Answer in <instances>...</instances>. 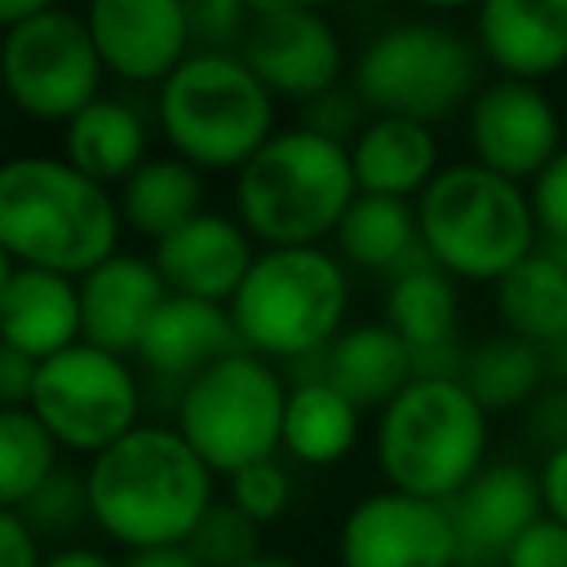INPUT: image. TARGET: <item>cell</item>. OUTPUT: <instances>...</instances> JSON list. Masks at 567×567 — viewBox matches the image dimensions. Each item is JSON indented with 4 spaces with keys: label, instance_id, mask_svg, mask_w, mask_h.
I'll list each match as a JSON object with an SVG mask.
<instances>
[{
    "label": "cell",
    "instance_id": "1",
    "mask_svg": "<svg viewBox=\"0 0 567 567\" xmlns=\"http://www.w3.org/2000/svg\"><path fill=\"white\" fill-rule=\"evenodd\" d=\"M93 527L120 549L186 545L208 505L217 474L173 421H142L84 465Z\"/></svg>",
    "mask_w": 567,
    "mask_h": 567
},
{
    "label": "cell",
    "instance_id": "2",
    "mask_svg": "<svg viewBox=\"0 0 567 567\" xmlns=\"http://www.w3.org/2000/svg\"><path fill=\"white\" fill-rule=\"evenodd\" d=\"M124 217L111 186L80 173L66 155H13L0 168L4 261L84 279L120 252Z\"/></svg>",
    "mask_w": 567,
    "mask_h": 567
},
{
    "label": "cell",
    "instance_id": "3",
    "mask_svg": "<svg viewBox=\"0 0 567 567\" xmlns=\"http://www.w3.org/2000/svg\"><path fill=\"white\" fill-rule=\"evenodd\" d=\"M350 146L306 124L279 128L235 173V217L261 248H306L337 235L354 204Z\"/></svg>",
    "mask_w": 567,
    "mask_h": 567
},
{
    "label": "cell",
    "instance_id": "4",
    "mask_svg": "<svg viewBox=\"0 0 567 567\" xmlns=\"http://www.w3.org/2000/svg\"><path fill=\"white\" fill-rule=\"evenodd\" d=\"M155 124L199 173H239L279 133V97L239 53L195 49L155 89Z\"/></svg>",
    "mask_w": 567,
    "mask_h": 567
},
{
    "label": "cell",
    "instance_id": "5",
    "mask_svg": "<svg viewBox=\"0 0 567 567\" xmlns=\"http://www.w3.org/2000/svg\"><path fill=\"white\" fill-rule=\"evenodd\" d=\"M244 350L288 368L323 354L350 328V266L328 244L261 248L230 297Z\"/></svg>",
    "mask_w": 567,
    "mask_h": 567
},
{
    "label": "cell",
    "instance_id": "6",
    "mask_svg": "<svg viewBox=\"0 0 567 567\" xmlns=\"http://www.w3.org/2000/svg\"><path fill=\"white\" fill-rule=\"evenodd\" d=\"M416 221L425 252L461 284H496L540 244L523 182H509L478 159L443 164L416 199Z\"/></svg>",
    "mask_w": 567,
    "mask_h": 567
},
{
    "label": "cell",
    "instance_id": "7",
    "mask_svg": "<svg viewBox=\"0 0 567 567\" xmlns=\"http://www.w3.org/2000/svg\"><path fill=\"white\" fill-rule=\"evenodd\" d=\"M492 412L465 381L412 377V385L377 412L372 456L385 487L452 501L492 456Z\"/></svg>",
    "mask_w": 567,
    "mask_h": 567
},
{
    "label": "cell",
    "instance_id": "8",
    "mask_svg": "<svg viewBox=\"0 0 567 567\" xmlns=\"http://www.w3.org/2000/svg\"><path fill=\"white\" fill-rule=\"evenodd\" d=\"M354 93L372 115L439 124L474 102L483 89V53L474 35L439 18H403L363 40L350 71Z\"/></svg>",
    "mask_w": 567,
    "mask_h": 567
},
{
    "label": "cell",
    "instance_id": "9",
    "mask_svg": "<svg viewBox=\"0 0 567 567\" xmlns=\"http://www.w3.org/2000/svg\"><path fill=\"white\" fill-rule=\"evenodd\" d=\"M288 377L279 363L235 350L199 372L173 408V425L208 461L213 474L230 478L244 465L284 452Z\"/></svg>",
    "mask_w": 567,
    "mask_h": 567
},
{
    "label": "cell",
    "instance_id": "10",
    "mask_svg": "<svg viewBox=\"0 0 567 567\" xmlns=\"http://www.w3.org/2000/svg\"><path fill=\"white\" fill-rule=\"evenodd\" d=\"M27 408L49 425L62 452L93 461L142 425L146 381L124 354L102 350L93 341H75L40 363L35 394Z\"/></svg>",
    "mask_w": 567,
    "mask_h": 567
},
{
    "label": "cell",
    "instance_id": "11",
    "mask_svg": "<svg viewBox=\"0 0 567 567\" xmlns=\"http://www.w3.org/2000/svg\"><path fill=\"white\" fill-rule=\"evenodd\" d=\"M0 62L9 102L35 124H71L89 102L102 97L106 62L84 13L66 4L4 27Z\"/></svg>",
    "mask_w": 567,
    "mask_h": 567
},
{
    "label": "cell",
    "instance_id": "12",
    "mask_svg": "<svg viewBox=\"0 0 567 567\" xmlns=\"http://www.w3.org/2000/svg\"><path fill=\"white\" fill-rule=\"evenodd\" d=\"M341 567H461L456 523L447 501L377 487L337 523Z\"/></svg>",
    "mask_w": 567,
    "mask_h": 567
},
{
    "label": "cell",
    "instance_id": "13",
    "mask_svg": "<svg viewBox=\"0 0 567 567\" xmlns=\"http://www.w3.org/2000/svg\"><path fill=\"white\" fill-rule=\"evenodd\" d=\"M465 142L470 159L509 182H536V173L567 146L554 97L536 80L509 75L483 80V89L465 106Z\"/></svg>",
    "mask_w": 567,
    "mask_h": 567
},
{
    "label": "cell",
    "instance_id": "14",
    "mask_svg": "<svg viewBox=\"0 0 567 567\" xmlns=\"http://www.w3.org/2000/svg\"><path fill=\"white\" fill-rule=\"evenodd\" d=\"M84 22L106 75L133 89H159L195 53L186 0H84Z\"/></svg>",
    "mask_w": 567,
    "mask_h": 567
},
{
    "label": "cell",
    "instance_id": "15",
    "mask_svg": "<svg viewBox=\"0 0 567 567\" xmlns=\"http://www.w3.org/2000/svg\"><path fill=\"white\" fill-rule=\"evenodd\" d=\"M235 350H244V337L230 319V306L199 301V297H168L133 359L142 368L146 399L173 412L186 385Z\"/></svg>",
    "mask_w": 567,
    "mask_h": 567
},
{
    "label": "cell",
    "instance_id": "16",
    "mask_svg": "<svg viewBox=\"0 0 567 567\" xmlns=\"http://www.w3.org/2000/svg\"><path fill=\"white\" fill-rule=\"evenodd\" d=\"M239 58L279 102L306 106L328 89L346 84V44L337 27L323 18V9L252 18Z\"/></svg>",
    "mask_w": 567,
    "mask_h": 567
},
{
    "label": "cell",
    "instance_id": "17",
    "mask_svg": "<svg viewBox=\"0 0 567 567\" xmlns=\"http://www.w3.org/2000/svg\"><path fill=\"white\" fill-rule=\"evenodd\" d=\"M461 567H501L509 545L545 514L540 501V470L514 456L487 461L452 501Z\"/></svg>",
    "mask_w": 567,
    "mask_h": 567
},
{
    "label": "cell",
    "instance_id": "18",
    "mask_svg": "<svg viewBox=\"0 0 567 567\" xmlns=\"http://www.w3.org/2000/svg\"><path fill=\"white\" fill-rule=\"evenodd\" d=\"M151 257L173 297L230 306V297L239 292V284L257 261V239L235 213L204 208L199 217H190L186 226L151 244Z\"/></svg>",
    "mask_w": 567,
    "mask_h": 567
},
{
    "label": "cell",
    "instance_id": "19",
    "mask_svg": "<svg viewBox=\"0 0 567 567\" xmlns=\"http://www.w3.org/2000/svg\"><path fill=\"white\" fill-rule=\"evenodd\" d=\"M168 284L155 266L151 252H115L97 270L80 279V310H84V341L115 350V354H137L146 328L155 323L159 306L168 301Z\"/></svg>",
    "mask_w": 567,
    "mask_h": 567
},
{
    "label": "cell",
    "instance_id": "20",
    "mask_svg": "<svg viewBox=\"0 0 567 567\" xmlns=\"http://www.w3.org/2000/svg\"><path fill=\"white\" fill-rule=\"evenodd\" d=\"M474 44L496 75L540 84L567 71V0H478Z\"/></svg>",
    "mask_w": 567,
    "mask_h": 567
},
{
    "label": "cell",
    "instance_id": "21",
    "mask_svg": "<svg viewBox=\"0 0 567 567\" xmlns=\"http://www.w3.org/2000/svg\"><path fill=\"white\" fill-rule=\"evenodd\" d=\"M0 323L4 346L31 359H53L66 346L84 341V310H80V279L4 261L0 275Z\"/></svg>",
    "mask_w": 567,
    "mask_h": 567
},
{
    "label": "cell",
    "instance_id": "22",
    "mask_svg": "<svg viewBox=\"0 0 567 567\" xmlns=\"http://www.w3.org/2000/svg\"><path fill=\"white\" fill-rule=\"evenodd\" d=\"M323 377L359 408V412H385L416 377L412 368V346L385 323V319H363L350 323L323 359Z\"/></svg>",
    "mask_w": 567,
    "mask_h": 567
},
{
    "label": "cell",
    "instance_id": "23",
    "mask_svg": "<svg viewBox=\"0 0 567 567\" xmlns=\"http://www.w3.org/2000/svg\"><path fill=\"white\" fill-rule=\"evenodd\" d=\"M350 159L363 195H394V199H421V190L443 168L434 128L399 115H372L350 142Z\"/></svg>",
    "mask_w": 567,
    "mask_h": 567
},
{
    "label": "cell",
    "instance_id": "24",
    "mask_svg": "<svg viewBox=\"0 0 567 567\" xmlns=\"http://www.w3.org/2000/svg\"><path fill=\"white\" fill-rule=\"evenodd\" d=\"M337 257L350 270H368L381 279H394L399 270L425 261L421 244V221H416V199H394V195H354L346 208L337 235H332Z\"/></svg>",
    "mask_w": 567,
    "mask_h": 567
},
{
    "label": "cell",
    "instance_id": "25",
    "mask_svg": "<svg viewBox=\"0 0 567 567\" xmlns=\"http://www.w3.org/2000/svg\"><path fill=\"white\" fill-rule=\"evenodd\" d=\"M146 146H151L146 115L137 102L120 93H102L71 124H62V155L102 186H120L124 177H133L151 159Z\"/></svg>",
    "mask_w": 567,
    "mask_h": 567
},
{
    "label": "cell",
    "instance_id": "26",
    "mask_svg": "<svg viewBox=\"0 0 567 567\" xmlns=\"http://www.w3.org/2000/svg\"><path fill=\"white\" fill-rule=\"evenodd\" d=\"M492 306L505 332L549 346L567 337V244L540 239L505 279L492 284Z\"/></svg>",
    "mask_w": 567,
    "mask_h": 567
},
{
    "label": "cell",
    "instance_id": "27",
    "mask_svg": "<svg viewBox=\"0 0 567 567\" xmlns=\"http://www.w3.org/2000/svg\"><path fill=\"white\" fill-rule=\"evenodd\" d=\"M208 173H199L190 159L182 155H151L133 177H124L115 186L120 199V217L124 230L142 235L146 244H159L164 235H173L177 226H186L190 217L204 213V186Z\"/></svg>",
    "mask_w": 567,
    "mask_h": 567
},
{
    "label": "cell",
    "instance_id": "28",
    "mask_svg": "<svg viewBox=\"0 0 567 567\" xmlns=\"http://www.w3.org/2000/svg\"><path fill=\"white\" fill-rule=\"evenodd\" d=\"M363 412L328 381H292L288 385V412H284V452L297 465L328 470L346 461L359 443Z\"/></svg>",
    "mask_w": 567,
    "mask_h": 567
},
{
    "label": "cell",
    "instance_id": "29",
    "mask_svg": "<svg viewBox=\"0 0 567 567\" xmlns=\"http://www.w3.org/2000/svg\"><path fill=\"white\" fill-rule=\"evenodd\" d=\"M461 279H452L434 257L399 270L394 279H385V297H381V319L412 346H439L447 337H461Z\"/></svg>",
    "mask_w": 567,
    "mask_h": 567
},
{
    "label": "cell",
    "instance_id": "30",
    "mask_svg": "<svg viewBox=\"0 0 567 567\" xmlns=\"http://www.w3.org/2000/svg\"><path fill=\"white\" fill-rule=\"evenodd\" d=\"M465 390L492 412V416H509V412H527V403L549 385L545 377V354L536 341L514 337V332H487L483 341L470 346V363H465Z\"/></svg>",
    "mask_w": 567,
    "mask_h": 567
},
{
    "label": "cell",
    "instance_id": "31",
    "mask_svg": "<svg viewBox=\"0 0 567 567\" xmlns=\"http://www.w3.org/2000/svg\"><path fill=\"white\" fill-rule=\"evenodd\" d=\"M62 447L49 434V425L31 408H4L0 412V505L18 509L27 496H35L53 474Z\"/></svg>",
    "mask_w": 567,
    "mask_h": 567
},
{
    "label": "cell",
    "instance_id": "32",
    "mask_svg": "<svg viewBox=\"0 0 567 567\" xmlns=\"http://www.w3.org/2000/svg\"><path fill=\"white\" fill-rule=\"evenodd\" d=\"M261 540H266V527L252 514H244L230 496H217L186 545L199 554L204 567H244L266 554Z\"/></svg>",
    "mask_w": 567,
    "mask_h": 567
},
{
    "label": "cell",
    "instance_id": "33",
    "mask_svg": "<svg viewBox=\"0 0 567 567\" xmlns=\"http://www.w3.org/2000/svg\"><path fill=\"white\" fill-rule=\"evenodd\" d=\"M22 523L40 536V540H66L75 536L80 527L93 523V509H89V478L84 470H66L58 465V474L18 505Z\"/></svg>",
    "mask_w": 567,
    "mask_h": 567
},
{
    "label": "cell",
    "instance_id": "34",
    "mask_svg": "<svg viewBox=\"0 0 567 567\" xmlns=\"http://www.w3.org/2000/svg\"><path fill=\"white\" fill-rule=\"evenodd\" d=\"M226 496L244 514H252L261 527H270L275 518H284V509L292 501V474H288V465L279 456H270V461H257V465H244L239 474H230L226 478Z\"/></svg>",
    "mask_w": 567,
    "mask_h": 567
},
{
    "label": "cell",
    "instance_id": "35",
    "mask_svg": "<svg viewBox=\"0 0 567 567\" xmlns=\"http://www.w3.org/2000/svg\"><path fill=\"white\" fill-rule=\"evenodd\" d=\"M186 13H190V40L204 53H239L252 27L244 0H186Z\"/></svg>",
    "mask_w": 567,
    "mask_h": 567
},
{
    "label": "cell",
    "instance_id": "36",
    "mask_svg": "<svg viewBox=\"0 0 567 567\" xmlns=\"http://www.w3.org/2000/svg\"><path fill=\"white\" fill-rule=\"evenodd\" d=\"M368 120H372V111L363 106V97L354 93V84H337V89H328L323 97L306 102L297 124H306V128H315V133L337 137V142H346V146H350Z\"/></svg>",
    "mask_w": 567,
    "mask_h": 567
},
{
    "label": "cell",
    "instance_id": "37",
    "mask_svg": "<svg viewBox=\"0 0 567 567\" xmlns=\"http://www.w3.org/2000/svg\"><path fill=\"white\" fill-rule=\"evenodd\" d=\"M527 195H532V213H536L540 239L567 244V146L536 173Z\"/></svg>",
    "mask_w": 567,
    "mask_h": 567
},
{
    "label": "cell",
    "instance_id": "38",
    "mask_svg": "<svg viewBox=\"0 0 567 567\" xmlns=\"http://www.w3.org/2000/svg\"><path fill=\"white\" fill-rule=\"evenodd\" d=\"M501 567H567V523L540 514L505 554Z\"/></svg>",
    "mask_w": 567,
    "mask_h": 567
},
{
    "label": "cell",
    "instance_id": "39",
    "mask_svg": "<svg viewBox=\"0 0 567 567\" xmlns=\"http://www.w3.org/2000/svg\"><path fill=\"white\" fill-rule=\"evenodd\" d=\"M523 434L540 447V456L567 443V385H545V390L527 403V412H523Z\"/></svg>",
    "mask_w": 567,
    "mask_h": 567
},
{
    "label": "cell",
    "instance_id": "40",
    "mask_svg": "<svg viewBox=\"0 0 567 567\" xmlns=\"http://www.w3.org/2000/svg\"><path fill=\"white\" fill-rule=\"evenodd\" d=\"M49 554L40 549V536L22 523L18 509L0 514V567H44Z\"/></svg>",
    "mask_w": 567,
    "mask_h": 567
},
{
    "label": "cell",
    "instance_id": "41",
    "mask_svg": "<svg viewBox=\"0 0 567 567\" xmlns=\"http://www.w3.org/2000/svg\"><path fill=\"white\" fill-rule=\"evenodd\" d=\"M35 372H40V359L4 346V354H0V394H4V408H27L31 403Z\"/></svg>",
    "mask_w": 567,
    "mask_h": 567
},
{
    "label": "cell",
    "instance_id": "42",
    "mask_svg": "<svg viewBox=\"0 0 567 567\" xmlns=\"http://www.w3.org/2000/svg\"><path fill=\"white\" fill-rule=\"evenodd\" d=\"M540 501H545V514L567 523V443L545 452L540 456Z\"/></svg>",
    "mask_w": 567,
    "mask_h": 567
},
{
    "label": "cell",
    "instance_id": "43",
    "mask_svg": "<svg viewBox=\"0 0 567 567\" xmlns=\"http://www.w3.org/2000/svg\"><path fill=\"white\" fill-rule=\"evenodd\" d=\"M120 567H204L190 545H155V549H133L124 554Z\"/></svg>",
    "mask_w": 567,
    "mask_h": 567
},
{
    "label": "cell",
    "instance_id": "44",
    "mask_svg": "<svg viewBox=\"0 0 567 567\" xmlns=\"http://www.w3.org/2000/svg\"><path fill=\"white\" fill-rule=\"evenodd\" d=\"M44 567H120V563L93 545H58Z\"/></svg>",
    "mask_w": 567,
    "mask_h": 567
},
{
    "label": "cell",
    "instance_id": "45",
    "mask_svg": "<svg viewBox=\"0 0 567 567\" xmlns=\"http://www.w3.org/2000/svg\"><path fill=\"white\" fill-rule=\"evenodd\" d=\"M252 18H279V13H315L323 0H244Z\"/></svg>",
    "mask_w": 567,
    "mask_h": 567
},
{
    "label": "cell",
    "instance_id": "46",
    "mask_svg": "<svg viewBox=\"0 0 567 567\" xmlns=\"http://www.w3.org/2000/svg\"><path fill=\"white\" fill-rule=\"evenodd\" d=\"M62 0H0V22L4 27H13V22H27V18H35V13H49V9H58Z\"/></svg>",
    "mask_w": 567,
    "mask_h": 567
},
{
    "label": "cell",
    "instance_id": "47",
    "mask_svg": "<svg viewBox=\"0 0 567 567\" xmlns=\"http://www.w3.org/2000/svg\"><path fill=\"white\" fill-rule=\"evenodd\" d=\"M430 13H461V9H478V0H412Z\"/></svg>",
    "mask_w": 567,
    "mask_h": 567
},
{
    "label": "cell",
    "instance_id": "48",
    "mask_svg": "<svg viewBox=\"0 0 567 567\" xmlns=\"http://www.w3.org/2000/svg\"><path fill=\"white\" fill-rule=\"evenodd\" d=\"M244 567H301V563L297 558H284V554H261V558H252Z\"/></svg>",
    "mask_w": 567,
    "mask_h": 567
}]
</instances>
